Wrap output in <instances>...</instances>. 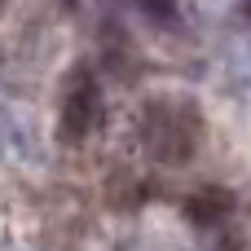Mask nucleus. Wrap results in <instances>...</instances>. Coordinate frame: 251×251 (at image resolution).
I'll return each mask as SVG.
<instances>
[{"label":"nucleus","instance_id":"f257e3e1","mask_svg":"<svg viewBox=\"0 0 251 251\" xmlns=\"http://www.w3.org/2000/svg\"><path fill=\"white\" fill-rule=\"evenodd\" d=\"M141 137L154 159L185 163L203 146V110L185 97H154L141 110Z\"/></svg>","mask_w":251,"mask_h":251},{"label":"nucleus","instance_id":"f03ea898","mask_svg":"<svg viewBox=\"0 0 251 251\" xmlns=\"http://www.w3.org/2000/svg\"><path fill=\"white\" fill-rule=\"evenodd\" d=\"M97 124H101V88H97V79L88 71H75L66 93H62V124H57L62 141L79 146V141H88L97 132Z\"/></svg>","mask_w":251,"mask_h":251},{"label":"nucleus","instance_id":"7ed1b4c3","mask_svg":"<svg viewBox=\"0 0 251 251\" xmlns=\"http://www.w3.org/2000/svg\"><path fill=\"white\" fill-rule=\"evenodd\" d=\"M194 221H203V225H212L221 212H225V199L221 194H207V199H190V207H185Z\"/></svg>","mask_w":251,"mask_h":251},{"label":"nucleus","instance_id":"20e7f679","mask_svg":"<svg viewBox=\"0 0 251 251\" xmlns=\"http://www.w3.org/2000/svg\"><path fill=\"white\" fill-rule=\"evenodd\" d=\"M141 9H146L154 22H168V26H172V22H176V13H181V4H176V0H141Z\"/></svg>","mask_w":251,"mask_h":251}]
</instances>
